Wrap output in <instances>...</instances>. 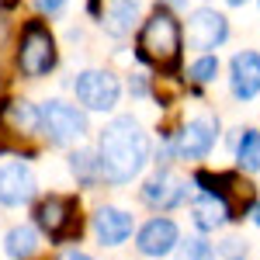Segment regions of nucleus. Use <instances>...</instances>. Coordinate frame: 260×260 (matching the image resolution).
<instances>
[{"label": "nucleus", "instance_id": "nucleus-1", "mask_svg": "<svg viewBox=\"0 0 260 260\" xmlns=\"http://www.w3.org/2000/svg\"><path fill=\"white\" fill-rule=\"evenodd\" d=\"M98 163L108 184H128L149 163V136L132 115H118L98 136Z\"/></svg>", "mask_w": 260, "mask_h": 260}, {"label": "nucleus", "instance_id": "nucleus-2", "mask_svg": "<svg viewBox=\"0 0 260 260\" xmlns=\"http://www.w3.org/2000/svg\"><path fill=\"white\" fill-rule=\"evenodd\" d=\"M180 52H184V31H180L177 18H174L167 7H156L139 28L136 56H139L146 66H153V70H160L167 77H174L180 70Z\"/></svg>", "mask_w": 260, "mask_h": 260}, {"label": "nucleus", "instance_id": "nucleus-3", "mask_svg": "<svg viewBox=\"0 0 260 260\" xmlns=\"http://www.w3.org/2000/svg\"><path fill=\"white\" fill-rule=\"evenodd\" d=\"M42 132L39 108L28 101H4L0 104V153H35Z\"/></svg>", "mask_w": 260, "mask_h": 260}, {"label": "nucleus", "instance_id": "nucleus-4", "mask_svg": "<svg viewBox=\"0 0 260 260\" xmlns=\"http://www.w3.org/2000/svg\"><path fill=\"white\" fill-rule=\"evenodd\" d=\"M194 184H198L205 194H215V198L229 208V219L233 222H240L243 215H250L253 205H257V187L243 177V174H236V170H219V174L198 170V174H194Z\"/></svg>", "mask_w": 260, "mask_h": 260}, {"label": "nucleus", "instance_id": "nucleus-5", "mask_svg": "<svg viewBox=\"0 0 260 260\" xmlns=\"http://www.w3.org/2000/svg\"><path fill=\"white\" fill-rule=\"evenodd\" d=\"M35 225L52 243H73L80 240L83 222H80V201L73 194H49L35 205Z\"/></svg>", "mask_w": 260, "mask_h": 260}, {"label": "nucleus", "instance_id": "nucleus-6", "mask_svg": "<svg viewBox=\"0 0 260 260\" xmlns=\"http://www.w3.org/2000/svg\"><path fill=\"white\" fill-rule=\"evenodd\" d=\"M56 66V35L49 31L45 21H28L21 28V42H18V70L28 80H39Z\"/></svg>", "mask_w": 260, "mask_h": 260}, {"label": "nucleus", "instance_id": "nucleus-7", "mask_svg": "<svg viewBox=\"0 0 260 260\" xmlns=\"http://www.w3.org/2000/svg\"><path fill=\"white\" fill-rule=\"evenodd\" d=\"M42 118V132L52 146H73L87 136V115H83L77 104H66V101L52 98L39 108Z\"/></svg>", "mask_w": 260, "mask_h": 260}, {"label": "nucleus", "instance_id": "nucleus-8", "mask_svg": "<svg viewBox=\"0 0 260 260\" xmlns=\"http://www.w3.org/2000/svg\"><path fill=\"white\" fill-rule=\"evenodd\" d=\"M73 94L87 111H111L121 98V83L108 70H83L73 80Z\"/></svg>", "mask_w": 260, "mask_h": 260}, {"label": "nucleus", "instance_id": "nucleus-9", "mask_svg": "<svg viewBox=\"0 0 260 260\" xmlns=\"http://www.w3.org/2000/svg\"><path fill=\"white\" fill-rule=\"evenodd\" d=\"M219 139V118L212 115H198L191 118L180 132H174L170 153H177L180 160H205L212 153V146Z\"/></svg>", "mask_w": 260, "mask_h": 260}, {"label": "nucleus", "instance_id": "nucleus-10", "mask_svg": "<svg viewBox=\"0 0 260 260\" xmlns=\"http://www.w3.org/2000/svg\"><path fill=\"white\" fill-rule=\"evenodd\" d=\"M177 246H180V229L170 215H156V219H149L136 233V250H139L142 257L160 260L167 253H174Z\"/></svg>", "mask_w": 260, "mask_h": 260}, {"label": "nucleus", "instance_id": "nucleus-11", "mask_svg": "<svg viewBox=\"0 0 260 260\" xmlns=\"http://www.w3.org/2000/svg\"><path fill=\"white\" fill-rule=\"evenodd\" d=\"M229 39V21L222 18L215 7H198L191 18H187V45L191 49H219L222 42Z\"/></svg>", "mask_w": 260, "mask_h": 260}, {"label": "nucleus", "instance_id": "nucleus-12", "mask_svg": "<svg viewBox=\"0 0 260 260\" xmlns=\"http://www.w3.org/2000/svg\"><path fill=\"white\" fill-rule=\"evenodd\" d=\"M39 184L28 163H4L0 167V205L4 208H21L35 198Z\"/></svg>", "mask_w": 260, "mask_h": 260}, {"label": "nucleus", "instance_id": "nucleus-13", "mask_svg": "<svg viewBox=\"0 0 260 260\" xmlns=\"http://www.w3.org/2000/svg\"><path fill=\"white\" fill-rule=\"evenodd\" d=\"M229 87L236 101H253L260 94V52L243 49L229 62Z\"/></svg>", "mask_w": 260, "mask_h": 260}, {"label": "nucleus", "instance_id": "nucleus-14", "mask_svg": "<svg viewBox=\"0 0 260 260\" xmlns=\"http://www.w3.org/2000/svg\"><path fill=\"white\" fill-rule=\"evenodd\" d=\"M187 194V184L177 180L167 167H160L153 177L142 184V201L149 205V208H160V212H170V208H177L180 201Z\"/></svg>", "mask_w": 260, "mask_h": 260}, {"label": "nucleus", "instance_id": "nucleus-15", "mask_svg": "<svg viewBox=\"0 0 260 260\" xmlns=\"http://www.w3.org/2000/svg\"><path fill=\"white\" fill-rule=\"evenodd\" d=\"M132 229H136L132 215L118 205H101L94 212V236L101 240V246H121L132 236Z\"/></svg>", "mask_w": 260, "mask_h": 260}, {"label": "nucleus", "instance_id": "nucleus-16", "mask_svg": "<svg viewBox=\"0 0 260 260\" xmlns=\"http://www.w3.org/2000/svg\"><path fill=\"white\" fill-rule=\"evenodd\" d=\"M136 21H139V0H108L101 11V28L115 39L128 35L136 28Z\"/></svg>", "mask_w": 260, "mask_h": 260}, {"label": "nucleus", "instance_id": "nucleus-17", "mask_svg": "<svg viewBox=\"0 0 260 260\" xmlns=\"http://www.w3.org/2000/svg\"><path fill=\"white\" fill-rule=\"evenodd\" d=\"M191 222L198 225L201 233H215V229H222L225 222H233V219H229V208L215 194H205L201 191L198 198L191 201Z\"/></svg>", "mask_w": 260, "mask_h": 260}, {"label": "nucleus", "instance_id": "nucleus-18", "mask_svg": "<svg viewBox=\"0 0 260 260\" xmlns=\"http://www.w3.org/2000/svg\"><path fill=\"white\" fill-rule=\"evenodd\" d=\"M70 174L77 177L80 187H94L101 184V163H98V149H77L70 153Z\"/></svg>", "mask_w": 260, "mask_h": 260}, {"label": "nucleus", "instance_id": "nucleus-19", "mask_svg": "<svg viewBox=\"0 0 260 260\" xmlns=\"http://www.w3.org/2000/svg\"><path fill=\"white\" fill-rule=\"evenodd\" d=\"M236 167L246 174L260 170V132L257 128H240L236 136Z\"/></svg>", "mask_w": 260, "mask_h": 260}, {"label": "nucleus", "instance_id": "nucleus-20", "mask_svg": "<svg viewBox=\"0 0 260 260\" xmlns=\"http://www.w3.org/2000/svg\"><path fill=\"white\" fill-rule=\"evenodd\" d=\"M35 246H39L35 225H14V229L7 233V240H4V253L11 260H28L35 253Z\"/></svg>", "mask_w": 260, "mask_h": 260}, {"label": "nucleus", "instance_id": "nucleus-21", "mask_svg": "<svg viewBox=\"0 0 260 260\" xmlns=\"http://www.w3.org/2000/svg\"><path fill=\"white\" fill-rule=\"evenodd\" d=\"M177 260H215V250H212V243H205L201 236H187L177 246Z\"/></svg>", "mask_w": 260, "mask_h": 260}, {"label": "nucleus", "instance_id": "nucleus-22", "mask_svg": "<svg viewBox=\"0 0 260 260\" xmlns=\"http://www.w3.org/2000/svg\"><path fill=\"white\" fill-rule=\"evenodd\" d=\"M187 77H191L194 83H212L215 77H219V59H215L212 52H205V56H198V59L191 62Z\"/></svg>", "mask_w": 260, "mask_h": 260}, {"label": "nucleus", "instance_id": "nucleus-23", "mask_svg": "<svg viewBox=\"0 0 260 260\" xmlns=\"http://www.w3.org/2000/svg\"><path fill=\"white\" fill-rule=\"evenodd\" d=\"M219 250H222L229 260H240V253H246V243H243V240H225Z\"/></svg>", "mask_w": 260, "mask_h": 260}, {"label": "nucleus", "instance_id": "nucleus-24", "mask_svg": "<svg viewBox=\"0 0 260 260\" xmlns=\"http://www.w3.org/2000/svg\"><path fill=\"white\" fill-rule=\"evenodd\" d=\"M66 4L70 0H35V7L42 14H59V11H66Z\"/></svg>", "mask_w": 260, "mask_h": 260}, {"label": "nucleus", "instance_id": "nucleus-25", "mask_svg": "<svg viewBox=\"0 0 260 260\" xmlns=\"http://www.w3.org/2000/svg\"><path fill=\"white\" fill-rule=\"evenodd\" d=\"M59 260H94V257H90V253H83V250H66Z\"/></svg>", "mask_w": 260, "mask_h": 260}, {"label": "nucleus", "instance_id": "nucleus-26", "mask_svg": "<svg viewBox=\"0 0 260 260\" xmlns=\"http://www.w3.org/2000/svg\"><path fill=\"white\" fill-rule=\"evenodd\" d=\"M128 90H132V94H146V80H142V77H132V80H128Z\"/></svg>", "mask_w": 260, "mask_h": 260}, {"label": "nucleus", "instance_id": "nucleus-27", "mask_svg": "<svg viewBox=\"0 0 260 260\" xmlns=\"http://www.w3.org/2000/svg\"><path fill=\"white\" fill-rule=\"evenodd\" d=\"M250 219H253V225H257V229H260V201H257V205H253V212H250Z\"/></svg>", "mask_w": 260, "mask_h": 260}, {"label": "nucleus", "instance_id": "nucleus-28", "mask_svg": "<svg viewBox=\"0 0 260 260\" xmlns=\"http://www.w3.org/2000/svg\"><path fill=\"white\" fill-rule=\"evenodd\" d=\"M163 7H187V0H160Z\"/></svg>", "mask_w": 260, "mask_h": 260}, {"label": "nucleus", "instance_id": "nucleus-29", "mask_svg": "<svg viewBox=\"0 0 260 260\" xmlns=\"http://www.w3.org/2000/svg\"><path fill=\"white\" fill-rule=\"evenodd\" d=\"M225 4H233V7H243V4H246V0H225Z\"/></svg>", "mask_w": 260, "mask_h": 260}]
</instances>
